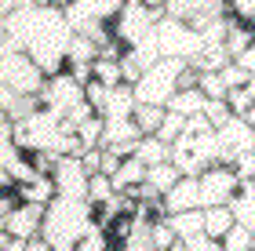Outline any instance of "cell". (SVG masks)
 Returning <instances> with one entry per match:
<instances>
[{
  "label": "cell",
  "instance_id": "obj_26",
  "mask_svg": "<svg viewBox=\"0 0 255 251\" xmlns=\"http://www.w3.org/2000/svg\"><path fill=\"white\" fill-rule=\"evenodd\" d=\"M255 44V29L252 26H245V22H234V26H230V37H226V51H230V59H241V55H245L248 48Z\"/></svg>",
  "mask_w": 255,
  "mask_h": 251
},
{
  "label": "cell",
  "instance_id": "obj_12",
  "mask_svg": "<svg viewBox=\"0 0 255 251\" xmlns=\"http://www.w3.org/2000/svg\"><path fill=\"white\" fill-rule=\"evenodd\" d=\"M55 186H59V197L66 200H88V189H91V171L84 167L80 157H62L51 171Z\"/></svg>",
  "mask_w": 255,
  "mask_h": 251
},
{
  "label": "cell",
  "instance_id": "obj_23",
  "mask_svg": "<svg viewBox=\"0 0 255 251\" xmlns=\"http://www.w3.org/2000/svg\"><path fill=\"white\" fill-rule=\"evenodd\" d=\"M182 178H186V175H182V171L171 164V161H168V164H157V167H149V171H146V186H153L160 197H164V193H171Z\"/></svg>",
  "mask_w": 255,
  "mask_h": 251
},
{
  "label": "cell",
  "instance_id": "obj_14",
  "mask_svg": "<svg viewBox=\"0 0 255 251\" xmlns=\"http://www.w3.org/2000/svg\"><path fill=\"white\" fill-rule=\"evenodd\" d=\"M182 211H201V182L197 178H182L171 193H164V215Z\"/></svg>",
  "mask_w": 255,
  "mask_h": 251
},
{
  "label": "cell",
  "instance_id": "obj_15",
  "mask_svg": "<svg viewBox=\"0 0 255 251\" xmlns=\"http://www.w3.org/2000/svg\"><path fill=\"white\" fill-rule=\"evenodd\" d=\"M135 109H138L135 87L131 84H121V87L110 91V102H106V109H102V117H106V120H131Z\"/></svg>",
  "mask_w": 255,
  "mask_h": 251
},
{
  "label": "cell",
  "instance_id": "obj_8",
  "mask_svg": "<svg viewBox=\"0 0 255 251\" xmlns=\"http://www.w3.org/2000/svg\"><path fill=\"white\" fill-rule=\"evenodd\" d=\"M197 182H201V208H230L234 197L241 193V178L230 164L208 167Z\"/></svg>",
  "mask_w": 255,
  "mask_h": 251
},
{
  "label": "cell",
  "instance_id": "obj_39",
  "mask_svg": "<svg viewBox=\"0 0 255 251\" xmlns=\"http://www.w3.org/2000/svg\"><path fill=\"white\" fill-rule=\"evenodd\" d=\"M237 66H241V70H245L248 77H255V44H252V48H248V51L237 59Z\"/></svg>",
  "mask_w": 255,
  "mask_h": 251
},
{
  "label": "cell",
  "instance_id": "obj_35",
  "mask_svg": "<svg viewBox=\"0 0 255 251\" xmlns=\"http://www.w3.org/2000/svg\"><path fill=\"white\" fill-rule=\"evenodd\" d=\"M219 77H223V84H226V91H241V87H248V84H252V77H248L245 70H241L237 62H230V66H226V70L219 73Z\"/></svg>",
  "mask_w": 255,
  "mask_h": 251
},
{
  "label": "cell",
  "instance_id": "obj_3",
  "mask_svg": "<svg viewBox=\"0 0 255 251\" xmlns=\"http://www.w3.org/2000/svg\"><path fill=\"white\" fill-rule=\"evenodd\" d=\"M171 164L186 178H201L208 167L219 164V135L215 131H186L171 142Z\"/></svg>",
  "mask_w": 255,
  "mask_h": 251
},
{
  "label": "cell",
  "instance_id": "obj_41",
  "mask_svg": "<svg viewBox=\"0 0 255 251\" xmlns=\"http://www.w3.org/2000/svg\"><path fill=\"white\" fill-rule=\"evenodd\" d=\"M29 251H55V248H51V244H44V241H33Z\"/></svg>",
  "mask_w": 255,
  "mask_h": 251
},
{
  "label": "cell",
  "instance_id": "obj_30",
  "mask_svg": "<svg viewBox=\"0 0 255 251\" xmlns=\"http://www.w3.org/2000/svg\"><path fill=\"white\" fill-rule=\"evenodd\" d=\"M149 244H153L157 251H171V248L179 244V233L171 230L168 219H157L153 226H149Z\"/></svg>",
  "mask_w": 255,
  "mask_h": 251
},
{
  "label": "cell",
  "instance_id": "obj_34",
  "mask_svg": "<svg viewBox=\"0 0 255 251\" xmlns=\"http://www.w3.org/2000/svg\"><path fill=\"white\" fill-rule=\"evenodd\" d=\"M204 120L219 131V128H226V124L234 120V113H230L226 102H208V106H204Z\"/></svg>",
  "mask_w": 255,
  "mask_h": 251
},
{
  "label": "cell",
  "instance_id": "obj_27",
  "mask_svg": "<svg viewBox=\"0 0 255 251\" xmlns=\"http://www.w3.org/2000/svg\"><path fill=\"white\" fill-rule=\"evenodd\" d=\"M230 62H234V59H230V51H226V48H204V51H201V59H193L190 66H193L197 73H223Z\"/></svg>",
  "mask_w": 255,
  "mask_h": 251
},
{
  "label": "cell",
  "instance_id": "obj_10",
  "mask_svg": "<svg viewBox=\"0 0 255 251\" xmlns=\"http://www.w3.org/2000/svg\"><path fill=\"white\" fill-rule=\"evenodd\" d=\"M124 4H110V0H99V4H66V22L77 37H88L95 26H106V22H117Z\"/></svg>",
  "mask_w": 255,
  "mask_h": 251
},
{
  "label": "cell",
  "instance_id": "obj_43",
  "mask_svg": "<svg viewBox=\"0 0 255 251\" xmlns=\"http://www.w3.org/2000/svg\"><path fill=\"white\" fill-rule=\"evenodd\" d=\"M248 91H252V102H255V77H252V84H248Z\"/></svg>",
  "mask_w": 255,
  "mask_h": 251
},
{
  "label": "cell",
  "instance_id": "obj_18",
  "mask_svg": "<svg viewBox=\"0 0 255 251\" xmlns=\"http://www.w3.org/2000/svg\"><path fill=\"white\" fill-rule=\"evenodd\" d=\"M168 222H171V230L179 233V241H201L204 233V208L201 211H182V215H168Z\"/></svg>",
  "mask_w": 255,
  "mask_h": 251
},
{
  "label": "cell",
  "instance_id": "obj_44",
  "mask_svg": "<svg viewBox=\"0 0 255 251\" xmlns=\"http://www.w3.org/2000/svg\"><path fill=\"white\" fill-rule=\"evenodd\" d=\"M252 251H255V244H252Z\"/></svg>",
  "mask_w": 255,
  "mask_h": 251
},
{
  "label": "cell",
  "instance_id": "obj_36",
  "mask_svg": "<svg viewBox=\"0 0 255 251\" xmlns=\"http://www.w3.org/2000/svg\"><path fill=\"white\" fill-rule=\"evenodd\" d=\"M226 106H230V113H234V117H245L248 109H255V102H252V91H248V87H241V91H230V95H226Z\"/></svg>",
  "mask_w": 255,
  "mask_h": 251
},
{
  "label": "cell",
  "instance_id": "obj_7",
  "mask_svg": "<svg viewBox=\"0 0 255 251\" xmlns=\"http://www.w3.org/2000/svg\"><path fill=\"white\" fill-rule=\"evenodd\" d=\"M157 44H160V55L164 59H179V62H193L201 59L204 51V40L190 22H179V18H164L157 26Z\"/></svg>",
  "mask_w": 255,
  "mask_h": 251
},
{
  "label": "cell",
  "instance_id": "obj_9",
  "mask_svg": "<svg viewBox=\"0 0 255 251\" xmlns=\"http://www.w3.org/2000/svg\"><path fill=\"white\" fill-rule=\"evenodd\" d=\"M84 102V84H77L69 73H59V77H48V84L40 91V106L55 113V117H66L73 106Z\"/></svg>",
  "mask_w": 255,
  "mask_h": 251
},
{
  "label": "cell",
  "instance_id": "obj_29",
  "mask_svg": "<svg viewBox=\"0 0 255 251\" xmlns=\"http://www.w3.org/2000/svg\"><path fill=\"white\" fill-rule=\"evenodd\" d=\"M113 197H117L113 178L110 175H91V189H88V204L91 208H102V204H110Z\"/></svg>",
  "mask_w": 255,
  "mask_h": 251
},
{
  "label": "cell",
  "instance_id": "obj_32",
  "mask_svg": "<svg viewBox=\"0 0 255 251\" xmlns=\"http://www.w3.org/2000/svg\"><path fill=\"white\" fill-rule=\"evenodd\" d=\"M219 244H223V251H252L255 233H252V230H245V226H234V230H230Z\"/></svg>",
  "mask_w": 255,
  "mask_h": 251
},
{
  "label": "cell",
  "instance_id": "obj_21",
  "mask_svg": "<svg viewBox=\"0 0 255 251\" xmlns=\"http://www.w3.org/2000/svg\"><path fill=\"white\" fill-rule=\"evenodd\" d=\"M204 106H208V98H204L201 87H186V91H179V95L168 102V109L179 113V117H186V120H190V117H201Z\"/></svg>",
  "mask_w": 255,
  "mask_h": 251
},
{
  "label": "cell",
  "instance_id": "obj_1",
  "mask_svg": "<svg viewBox=\"0 0 255 251\" xmlns=\"http://www.w3.org/2000/svg\"><path fill=\"white\" fill-rule=\"evenodd\" d=\"M73 37L77 33L69 29L66 11L55 4H18V11L7 15L4 26H0L4 55L26 51L44 70V77L66 73V55H69Z\"/></svg>",
  "mask_w": 255,
  "mask_h": 251
},
{
  "label": "cell",
  "instance_id": "obj_6",
  "mask_svg": "<svg viewBox=\"0 0 255 251\" xmlns=\"http://www.w3.org/2000/svg\"><path fill=\"white\" fill-rule=\"evenodd\" d=\"M0 84H4L7 91H15V95L40 98L48 77H44V70L29 59L26 51H15V55H4V59H0Z\"/></svg>",
  "mask_w": 255,
  "mask_h": 251
},
{
  "label": "cell",
  "instance_id": "obj_38",
  "mask_svg": "<svg viewBox=\"0 0 255 251\" xmlns=\"http://www.w3.org/2000/svg\"><path fill=\"white\" fill-rule=\"evenodd\" d=\"M234 171H237L241 186H245V182H255V153H248V157H241V161L234 164Z\"/></svg>",
  "mask_w": 255,
  "mask_h": 251
},
{
  "label": "cell",
  "instance_id": "obj_33",
  "mask_svg": "<svg viewBox=\"0 0 255 251\" xmlns=\"http://www.w3.org/2000/svg\"><path fill=\"white\" fill-rule=\"evenodd\" d=\"M197 87L204 91V98H208V102H226V95H230V91H226V84H223V77H219V73H201Z\"/></svg>",
  "mask_w": 255,
  "mask_h": 251
},
{
  "label": "cell",
  "instance_id": "obj_40",
  "mask_svg": "<svg viewBox=\"0 0 255 251\" xmlns=\"http://www.w3.org/2000/svg\"><path fill=\"white\" fill-rule=\"evenodd\" d=\"M121 251H157V248L149 244V241H128V244H124Z\"/></svg>",
  "mask_w": 255,
  "mask_h": 251
},
{
  "label": "cell",
  "instance_id": "obj_31",
  "mask_svg": "<svg viewBox=\"0 0 255 251\" xmlns=\"http://www.w3.org/2000/svg\"><path fill=\"white\" fill-rule=\"evenodd\" d=\"M95 81L106 87H121L124 84V66L117 59H99L95 62Z\"/></svg>",
  "mask_w": 255,
  "mask_h": 251
},
{
  "label": "cell",
  "instance_id": "obj_11",
  "mask_svg": "<svg viewBox=\"0 0 255 251\" xmlns=\"http://www.w3.org/2000/svg\"><path fill=\"white\" fill-rule=\"evenodd\" d=\"M219 164H230L234 167L241 157L255 153V128H248L241 117H234L226 128H219Z\"/></svg>",
  "mask_w": 255,
  "mask_h": 251
},
{
  "label": "cell",
  "instance_id": "obj_13",
  "mask_svg": "<svg viewBox=\"0 0 255 251\" xmlns=\"http://www.w3.org/2000/svg\"><path fill=\"white\" fill-rule=\"evenodd\" d=\"M44 215H48V208L18 204L7 219H0V233L15 237V241H22V244H33V241H40V233H44Z\"/></svg>",
  "mask_w": 255,
  "mask_h": 251
},
{
  "label": "cell",
  "instance_id": "obj_2",
  "mask_svg": "<svg viewBox=\"0 0 255 251\" xmlns=\"http://www.w3.org/2000/svg\"><path fill=\"white\" fill-rule=\"evenodd\" d=\"M91 230V204L88 200H66L59 197L44 215V233L40 241L51 244L55 251H73L77 241Z\"/></svg>",
  "mask_w": 255,
  "mask_h": 251
},
{
  "label": "cell",
  "instance_id": "obj_42",
  "mask_svg": "<svg viewBox=\"0 0 255 251\" xmlns=\"http://www.w3.org/2000/svg\"><path fill=\"white\" fill-rule=\"evenodd\" d=\"M241 120H245L248 128H255V109H248V113H245V117H241Z\"/></svg>",
  "mask_w": 255,
  "mask_h": 251
},
{
  "label": "cell",
  "instance_id": "obj_37",
  "mask_svg": "<svg viewBox=\"0 0 255 251\" xmlns=\"http://www.w3.org/2000/svg\"><path fill=\"white\" fill-rule=\"evenodd\" d=\"M171 251H223V244H219V241H208V237H201V241H179L175 248H171Z\"/></svg>",
  "mask_w": 255,
  "mask_h": 251
},
{
  "label": "cell",
  "instance_id": "obj_4",
  "mask_svg": "<svg viewBox=\"0 0 255 251\" xmlns=\"http://www.w3.org/2000/svg\"><path fill=\"white\" fill-rule=\"evenodd\" d=\"M190 70V62H179V59H160L153 70L142 73V81L135 84V98L138 106H164L179 95V84H182V73Z\"/></svg>",
  "mask_w": 255,
  "mask_h": 251
},
{
  "label": "cell",
  "instance_id": "obj_17",
  "mask_svg": "<svg viewBox=\"0 0 255 251\" xmlns=\"http://www.w3.org/2000/svg\"><path fill=\"white\" fill-rule=\"evenodd\" d=\"M146 164L138 161V157H124L121 161V167H117V175H113V189L117 193H131V189H138L146 182Z\"/></svg>",
  "mask_w": 255,
  "mask_h": 251
},
{
  "label": "cell",
  "instance_id": "obj_16",
  "mask_svg": "<svg viewBox=\"0 0 255 251\" xmlns=\"http://www.w3.org/2000/svg\"><path fill=\"white\" fill-rule=\"evenodd\" d=\"M18 197H22V204L51 208V204L59 200V186H55L51 175H44V178H37V182H26V186H18Z\"/></svg>",
  "mask_w": 255,
  "mask_h": 251
},
{
  "label": "cell",
  "instance_id": "obj_28",
  "mask_svg": "<svg viewBox=\"0 0 255 251\" xmlns=\"http://www.w3.org/2000/svg\"><path fill=\"white\" fill-rule=\"evenodd\" d=\"M73 251H117V244H113V237L102 230V226L91 222V230L77 241V248H73Z\"/></svg>",
  "mask_w": 255,
  "mask_h": 251
},
{
  "label": "cell",
  "instance_id": "obj_22",
  "mask_svg": "<svg viewBox=\"0 0 255 251\" xmlns=\"http://www.w3.org/2000/svg\"><path fill=\"white\" fill-rule=\"evenodd\" d=\"M234 226H237V219H234L230 208H204V233H208V241H223Z\"/></svg>",
  "mask_w": 255,
  "mask_h": 251
},
{
  "label": "cell",
  "instance_id": "obj_5",
  "mask_svg": "<svg viewBox=\"0 0 255 251\" xmlns=\"http://www.w3.org/2000/svg\"><path fill=\"white\" fill-rule=\"evenodd\" d=\"M168 18L164 4H124L117 22H113V37H117L124 48H135L138 40L153 37V29Z\"/></svg>",
  "mask_w": 255,
  "mask_h": 251
},
{
  "label": "cell",
  "instance_id": "obj_19",
  "mask_svg": "<svg viewBox=\"0 0 255 251\" xmlns=\"http://www.w3.org/2000/svg\"><path fill=\"white\" fill-rule=\"evenodd\" d=\"M135 157H138L146 167H157V164H168V161H171V146H168L164 139H157V135H146V139H138Z\"/></svg>",
  "mask_w": 255,
  "mask_h": 251
},
{
  "label": "cell",
  "instance_id": "obj_25",
  "mask_svg": "<svg viewBox=\"0 0 255 251\" xmlns=\"http://www.w3.org/2000/svg\"><path fill=\"white\" fill-rule=\"evenodd\" d=\"M164 117H168L164 106H138L131 120H135V128L142 131V139H146V135H160V124H164Z\"/></svg>",
  "mask_w": 255,
  "mask_h": 251
},
{
  "label": "cell",
  "instance_id": "obj_20",
  "mask_svg": "<svg viewBox=\"0 0 255 251\" xmlns=\"http://www.w3.org/2000/svg\"><path fill=\"white\" fill-rule=\"evenodd\" d=\"M230 211H234L237 226H245V230L255 233V182H245V186H241V193L234 197V204H230Z\"/></svg>",
  "mask_w": 255,
  "mask_h": 251
},
{
  "label": "cell",
  "instance_id": "obj_24",
  "mask_svg": "<svg viewBox=\"0 0 255 251\" xmlns=\"http://www.w3.org/2000/svg\"><path fill=\"white\" fill-rule=\"evenodd\" d=\"M95 62H99V44L91 37H73L69 55H66V66H95Z\"/></svg>",
  "mask_w": 255,
  "mask_h": 251
}]
</instances>
